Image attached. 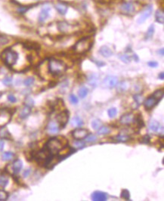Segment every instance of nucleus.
<instances>
[{
	"mask_svg": "<svg viewBox=\"0 0 164 201\" xmlns=\"http://www.w3.org/2000/svg\"><path fill=\"white\" fill-rule=\"evenodd\" d=\"M48 69L51 74L58 76L65 72L67 70V65L61 61L52 58L48 61Z\"/></svg>",
	"mask_w": 164,
	"mask_h": 201,
	"instance_id": "nucleus-1",
	"label": "nucleus"
},
{
	"mask_svg": "<svg viewBox=\"0 0 164 201\" xmlns=\"http://www.w3.org/2000/svg\"><path fill=\"white\" fill-rule=\"evenodd\" d=\"M45 147L53 155L58 154L64 148V144L58 138H52L47 141Z\"/></svg>",
	"mask_w": 164,
	"mask_h": 201,
	"instance_id": "nucleus-2",
	"label": "nucleus"
},
{
	"mask_svg": "<svg viewBox=\"0 0 164 201\" xmlns=\"http://www.w3.org/2000/svg\"><path fill=\"white\" fill-rule=\"evenodd\" d=\"M2 60L8 67H12L17 63L18 59V54L11 48L5 49L2 54Z\"/></svg>",
	"mask_w": 164,
	"mask_h": 201,
	"instance_id": "nucleus-3",
	"label": "nucleus"
},
{
	"mask_svg": "<svg viewBox=\"0 0 164 201\" xmlns=\"http://www.w3.org/2000/svg\"><path fill=\"white\" fill-rule=\"evenodd\" d=\"M92 44L93 42L89 40V38H82L74 45L73 50L78 54H83L90 49Z\"/></svg>",
	"mask_w": 164,
	"mask_h": 201,
	"instance_id": "nucleus-4",
	"label": "nucleus"
},
{
	"mask_svg": "<svg viewBox=\"0 0 164 201\" xmlns=\"http://www.w3.org/2000/svg\"><path fill=\"white\" fill-rule=\"evenodd\" d=\"M118 84V79L115 76H107L102 82V86L107 89H113L116 87Z\"/></svg>",
	"mask_w": 164,
	"mask_h": 201,
	"instance_id": "nucleus-5",
	"label": "nucleus"
},
{
	"mask_svg": "<svg viewBox=\"0 0 164 201\" xmlns=\"http://www.w3.org/2000/svg\"><path fill=\"white\" fill-rule=\"evenodd\" d=\"M69 114H70L69 111L67 110H65L64 111L61 112L60 114L57 116V122H58V125L60 126V129L61 128H64L65 125L67 124L68 120H69Z\"/></svg>",
	"mask_w": 164,
	"mask_h": 201,
	"instance_id": "nucleus-6",
	"label": "nucleus"
},
{
	"mask_svg": "<svg viewBox=\"0 0 164 201\" xmlns=\"http://www.w3.org/2000/svg\"><path fill=\"white\" fill-rule=\"evenodd\" d=\"M153 12V8L151 5H148L146 6L145 8L143 9L142 14H141L140 17L138 18V24H143L145 20L148 19L149 17L151 15Z\"/></svg>",
	"mask_w": 164,
	"mask_h": 201,
	"instance_id": "nucleus-7",
	"label": "nucleus"
},
{
	"mask_svg": "<svg viewBox=\"0 0 164 201\" xmlns=\"http://www.w3.org/2000/svg\"><path fill=\"white\" fill-rule=\"evenodd\" d=\"M73 137L76 140H82L88 136V130L82 128H77L72 132Z\"/></svg>",
	"mask_w": 164,
	"mask_h": 201,
	"instance_id": "nucleus-8",
	"label": "nucleus"
},
{
	"mask_svg": "<svg viewBox=\"0 0 164 201\" xmlns=\"http://www.w3.org/2000/svg\"><path fill=\"white\" fill-rule=\"evenodd\" d=\"M120 10L123 14H132L135 12V6L131 2H124L120 6Z\"/></svg>",
	"mask_w": 164,
	"mask_h": 201,
	"instance_id": "nucleus-9",
	"label": "nucleus"
},
{
	"mask_svg": "<svg viewBox=\"0 0 164 201\" xmlns=\"http://www.w3.org/2000/svg\"><path fill=\"white\" fill-rule=\"evenodd\" d=\"M108 194L103 191H94L91 195V198L93 201H106L108 200Z\"/></svg>",
	"mask_w": 164,
	"mask_h": 201,
	"instance_id": "nucleus-10",
	"label": "nucleus"
},
{
	"mask_svg": "<svg viewBox=\"0 0 164 201\" xmlns=\"http://www.w3.org/2000/svg\"><path fill=\"white\" fill-rule=\"evenodd\" d=\"M158 100H157L156 98H154V96H150V97H149L148 98H147V99L143 102V104H144V108H146L147 110H150L152 109L154 107H155V106L158 104Z\"/></svg>",
	"mask_w": 164,
	"mask_h": 201,
	"instance_id": "nucleus-11",
	"label": "nucleus"
},
{
	"mask_svg": "<svg viewBox=\"0 0 164 201\" xmlns=\"http://www.w3.org/2000/svg\"><path fill=\"white\" fill-rule=\"evenodd\" d=\"M47 130L49 133L56 134L60 130V126L58 125V122L50 121L47 125Z\"/></svg>",
	"mask_w": 164,
	"mask_h": 201,
	"instance_id": "nucleus-12",
	"label": "nucleus"
},
{
	"mask_svg": "<svg viewBox=\"0 0 164 201\" xmlns=\"http://www.w3.org/2000/svg\"><path fill=\"white\" fill-rule=\"evenodd\" d=\"M135 116L132 114H126L120 118V123L123 125H130L134 122Z\"/></svg>",
	"mask_w": 164,
	"mask_h": 201,
	"instance_id": "nucleus-13",
	"label": "nucleus"
},
{
	"mask_svg": "<svg viewBox=\"0 0 164 201\" xmlns=\"http://www.w3.org/2000/svg\"><path fill=\"white\" fill-rule=\"evenodd\" d=\"M72 26L67 21H59L58 23V29L62 33H67L71 30Z\"/></svg>",
	"mask_w": 164,
	"mask_h": 201,
	"instance_id": "nucleus-14",
	"label": "nucleus"
},
{
	"mask_svg": "<svg viewBox=\"0 0 164 201\" xmlns=\"http://www.w3.org/2000/svg\"><path fill=\"white\" fill-rule=\"evenodd\" d=\"M55 9H56L57 12H58L59 14L64 15V14L67 13V12L68 6L67 5L66 3H64V2H59L55 5Z\"/></svg>",
	"mask_w": 164,
	"mask_h": 201,
	"instance_id": "nucleus-15",
	"label": "nucleus"
},
{
	"mask_svg": "<svg viewBox=\"0 0 164 201\" xmlns=\"http://www.w3.org/2000/svg\"><path fill=\"white\" fill-rule=\"evenodd\" d=\"M49 10H50L49 8H44L41 10L39 15V21L40 23L44 22L48 18V17L49 16Z\"/></svg>",
	"mask_w": 164,
	"mask_h": 201,
	"instance_id": "nucleus-16",
	"label": "nucleus"
},
{
	"mask_svg": "<svg viewBox=\"0 0 164 201\" xmlns=\"http://www.w3.org/2000/svg\"><path fill=\"white\" fill-rule=\"evenodd\" d=\"M100 54L104 58H109L111 55H113V51L110 49L109 47L106 46H103L101 47L100 50H99Z\"/></svg>",
	"mask_w": 164,
	"mask_h": 201,
	"instance_id": "nucleus-17",
	"label": "nucleus"
},
{
	"mask_svg": "<svg viewBox=\"0 0 164 201\" xmlns=\"http://www.w3.org/2000/svg\"><path fill=\"white\" fill-rule=\"evenodd\" d=\"M22 168L23 163L20 159H16V160H14V163H12V170L14 172V173L17 174L20 172Z\"/></svg>",
	"mask_w": 164,
	"mask_h": 201,
	"instance_id": "nucleus-18",
	"label": "nucleus"
},
{
	"mask_svg": "<svg viewBox=\"0 0 164 201\" xmlns=\"http://www.w3.org/2000/svg\"><path fill=\"white\" fill-rule=\"evenodd\" d=\"M155 19H156L157 22H158L160 24H164V12L162 9H158L157 10L156 13H155Z\"/></svg>",
	"mask_w": 164,
	"mask_h": 201,
	"instance_id": "nucleus-19",
	"label": "nucleus"
},
{
	"mask_svg": "<svg viewBox=\"0 0 164 201\" xmlns=\"http://www.w3.org/2000/svg\"><path fill=\"white\" fill-rule=\"evenodd\" d=\"M30 113H31V108L27 107V106H25L22 109V110L20 111L19 117H20V118H21V119L24 120V119H26V118L28 117L29 116H30Z\"/></svg>",
	"mask_w": 164,
	"mask_h": 201,
	"instance_id": "nucleus-20",
	"label": "nucleus"
},
{
	"mask_svg": "<svg viewBox=\"0 0 164 201\" xmlns=\"http://www.w3.org/2000/svg\"><path fill=\"white\" fill-rule=\"evenodd\" d=\"M88 82L91 86L95 87V86H98V76H97L96 74H91L88 79Z\"/></svg>",
	"mask_w": 164,
	"mask_h": 201,
	"instance_id": "nucleus-21",
	"label": "nucleus"
},
{
	"mask_svg": "<svg viewBox=\"0 0 164 201\" xmlns=\"http://www.w3.org/2000/svg\"><path fill=\"white\" fill-rule=\"evenodd\" d=\"M24 48H26L27 49H35L38 50L39 49V46L38 44L36 43V42H27L25 43H24Z\"/></svg>",
	"mask_w": 164,
	"mask_h": 201,
	"instance_id": "nucleus-22",
	"label": "nucleus"
},
{
	"mask_svg": "<svg viewBox=\"0 0 164 201\" xmlns=\"http://www.w3.org/2000/svg\"><path fill=\"white\" fill-rule=\"evenodd\" d=\"M149 129L153 132H157L160 129V124L157 120H152L149 125Z\"/></svg>",
	"mask_w": 164,
	"mask_h": 201,
	"instance_id": "nucleus-23",
	"label": "nucleus"
},
{
	"mask_svg": "<svg viewBox=\"0 0 164 201\" xmlns=\"http://www.w3.org/2000/svg\"><path fill=\"white\" fill-rule=\"evenodd\" d=\"M0 137L2 138H7V139L11 138L10 132H8V130L5 126H2L0 129Z\"/></svg>",
	"mask_w": 164,
	"mask_h": 201,
	"instance_id": "nucleus-24",
	"label": "nucleus"
},
{
	"mask_svg": "<svg viewBox=\"0 0 164 201\" xmlns=\"http://www.w3.org/2000/svg\"><path fill=\"white\" fill-rule=\"evenodd\" d=\"M154 30H155V27H154V24H151L149 28H148V31H147L146 34H145V40H148L152 38V36H154Z\"/></svg>",
	"mask_w": 164,
	"mask_h": 201,
	"instance_id": "nucleus-25",
	"label": "nucleus"
},
{
	"mask_svg": "<svg viewBox=\"0 0 164 201\" xmlns=\"http://www.w3.org/2000/svg\"><path fill=\"white\" fill-rule=\"evenodd\" d=\"M71 125L73 126H82L83 125V121L79 117H74L71 120Z\"/></svg>",
	"mask_w": 164,
	"mask_h": 201,
	"instance_id": "nucleus-26",
	"label": "nucleus"
},
{
	"mask_svg": "<svg viewBox=\"0 0 164 201\" xmlns=\"http://www.w3.org/2000/svg\"><path fill=\"white\" fill-rule=\"evenodd\" d=\"M114 140L118 142H126L127 141L129 140V136H126V135H118V136H115L114 138Z\"/></svg>",
	"mask_w": 164,
	"mask_h": 201,
	"instance_id": "nucleus-27",
	"label": "nucleus"
},
{
	"mask_svg": "<svg viewBox=\"0 0 164 201\" xmlns=\"http://www.w3.org/2000/svg\"><path fill=\"white\" fill-rule=\"evenodd\" d=\"M110 132V129L108 126H101L98 129V134L99 136H105Z\"/></svg>",
	"mask_w": 164,
	"mask_h": 201,
	"instance_id": "nucleus-28",
	"label": "nucleus"
},
{
	"mask_svg": "<svg viewBox=\"0 0 164 201\" xmlns=\"http://www.w3.org/2000/svg\"><path fill=\"white\" fill-rule=\"evenodd\" d=\"M88 89H87L86 87H84V86H82V87L80 88L78 91V95L81 98H84L85 97L88 95Z\"/></svg>",
	"mask_w": 164,
	"mask_h": 201,
	"instance_id": "nucleus-29",
	"label": "nucleus"
},
{
	"mask_svg": "<svg viewBox=\"0 0 164 201\" xmlns=\"http://www.w3.org/2000/svg\"><path fill=\"white\" fill-rule=\"evenodd\" d=\"M13 157H14V153H12V152H5L2 154V159L5 160V161H9V160H11L13 158Z\"/></svg>",
	"mask_w": 164,
	"mask_h": 201,
	"instance_id": "nucleus-30",
	"label": "nucleus"
},
{
	"mask_svg": "<svg viewBox=\"0 0 164 201\" xmlns=\"http://www.w3.org/2000/svg\"><path fill=\"white\" fill-rule=\"evenodd\" d=\"M8 183V178L5 175H1L0 176V186L2 187H6V185Z\"/></svg>",
	"mask_w": 164,
	"mask_h": 201,
	"instance_id": "nucleus-31",
	"label": "nucleus"
},
{
	"mask_svg": "<svg viewBox=\"0 0 164 201\" xmlns=\"http://www.w3.org/2000/svg\"><path fill=\"white\" fill-rule=\"evenodd\" d=\"M153 96H154V98H156L157 100L160 101V100L163 98V89L157 90L156 92L154 93Z\"/></svg>",
	"mask_w": 164,
	"mask_h": 201,
	"instance_id": "nucleus-32",
	"label": "nucleus"
},
{
	"mask_svg": "<svg viewBox=\"0 0 164 201\" xmlns=\"http://www.w3.org/2000/svg\"><path fill=\"white\" fill-rule=\"evenodd\" d=\"M102 125V123L100 120H95L92 122V127L95 130H98Z\"/></svg>",
	"mask_w": 164,
	"mask_h": 201,
	"instance_id": "nucleus-33",
	"label": "nucleus"
},
{
	"mask_svg": "<svg viewBox=\"0 0 164 201\" xmlns=\"http://www.w3.org/2000/svg\"><path fill=\"white\" fill-rule=\"evenodd\" d=\"M134 121L136 122V124H137L138 128H142L144 125V121H143V120H142V118L141 116H138V117H135Z\"/></svg>",
	"mask_w": 164,
	"mask_h": 201,
	"instance_id": "nucleus-34",
	"label": "nucleus"
},
{
	"mask_svg": "<svg viewBox=\"0 0 164 201\" xmlns=\"http://www.w3.org/2000/svg\"><path fill=\"white\" fill-rule=\"evenodd\" d=\"M117 85H118V84H117ZM127 87H128V86H127V83H126V82H121L118 85L117 89H118V90L120 92H125V91L127 89Z\"/></svg>",
	"mask_w": 164,
	"mask_h": 201,
	"instance_id": "nucleus-35",
	"label": "nucleus"
},
{
	"mask_svg": "<svg viewBox=\"0 0 164 201\" xmlns=\"http://www.w3.org/2000/svg\"><path fill=\"white\" fill-rule=\"evenodd\" d=\"M108 116H109V117L114 118L116 117V114H117V110H116L115 108H110V109L108 110Z\"/></svg>",
	"mask_w": 164,
	"mask_h": 201,
	"instance_id": "nucleus-36",
	"label": "nucleus"
},
{
	"mask_svg": "<svg viewBox=\"0 0 164 201\" xmlns=\"http://www.w3.org/2000/svg\"><path fill=\"white\" fill-rule=\"evenodd\" d=\"M8 198V194L3 190H0V201L7 200Z\"/></svg>",
	"mask_w": 164,
	"mask_h": 201,
	"instance_id": "nucleus-37",
	"label": "nucleus"
},
{
	"mask_svg": "<svg viewBox=\"0 0 164 201\" xmlns=\"http://www.w3.org/2000/svg\"><path fill=\"white\" fill-rule=\"evenodd\" d=\"M34 82H35V79L33 77H28L24 80V84L26 86H30L34 83Z\"/></svg>",
	"mask_w": 164,
	"mask_h": 201,
	"instance_id": "nucleus-38",
	"label": "nucleus"
},
{
	"mask_svg": "<svg viewBox=\"0 0 164 201\" xmlns=\"http://www.w3.org/2000/svg\"><path fill=\"white\" fill-rule=\"evenodd\" d=\"M121 197L123 198V199L126 200H129V198H130V193L128 190H123L121 193Z\"/></svg>",
	"mask_w": 164,
	"mask_h": 201,
	"instance_id": "nucleus-39",
	"label": "nucleus"
},
{
	"mask_svg": "<svg viewBox=\"0 0 164 201\" xmlns=\"http://www.w3.org/2000/svg\"><path fill=\"white\" fill-rule=\"evenodd\" d=\"M2 83L4 84L5 86H11L12 83V78L10 77V76H7V77L4 78V79L2 80Z\"/></svg>",
	"mask_w": 164,
	"mask_h": 201,
	"instance_id": "nucleus-40",
	"label": "nucleus"
},
{
	"mask_svg": "<svg viewBox=\"0 0 164 201\" xmlns=\"http://www.w3.org/2000/svg\"><path fill=\"white\" fill-rule=\"evenodd\" d=\"M74 146L78 149H81V148L85 147V143L82 140H76V141L74 142Z\"/></svg>",
	"mask_w": 164,
	"mask_h": 201,
	"instance_id": "nucleus-41",
	"label": "nucleus"
},
{
	"mask_svg": "<svg viewBox=\"0 0 164 201\" xmlns=\"http://www.w3.org/2000/svg\"><path fill=\"white\" fill-rule=\"evenodd\" d=\"M133 98H134L135 102L138 104H141L143 103V97L141 95H135L133 96Z\"/></svg>",
	"mask_w": 164,
	"mask_h": 201,
	"instance_id": "nucleus-42",
	"label": "nucleus"
},
{
	"mask_svg": "<svg viewBox=\"0 0 164 201\" xmlns=\"http://www.w3.org/2000/svg\"><path fill=\"white\" fill-rule=\"evenodd\" d=\"M120 59L122 61H123L124 63H126V64H129L130 63L131 61V58L127 55H122L120 56Z\"/></svg>",
	"mask_w": 164,
	"mask_h": 201,
	"instance_id": "nucleus-43",
	"label": "nucleus"
},
{
	"mask_svg": "<svg viewBox=\"0 0 164 201\" xmlns=\"http://www.w3.org/2000/svg\"><path fill=\"white\" fill-rule=\"evenodd\" d=\"M86 141L89 142V143H92V142H95L97 141V137L94 135H90V136H86Z\"/></svg>",
	"mask_w": 164,
	"mask_h": 201,
	"instance_id": "nucleus-44",
	"label": "nucleus"
},
{
	"mask_svg": "<svg viewBox=\"0 0 164 201\" xmlns=\"http://www.w3.org/2000/svg\"><path fill=\"white\" fill-rule=\"evenodd\" d=\"M30 7H27V6H20L18 8V12L20 13V14H24L25 12H27L29 10Z\"/></svg>",
	"mask_w": 164,
	"mask_h": 201,
	"instance_id": "nucleus-45",
	"label": "nucleus"
},
{
	"mask_svg": "<svg viewBox=\"0 0 164 201\" xmlns=\"http://www.w3.org/2000/svg\"><path fill=\"white\" fill-rule=\"evenodd\" d=\"M24 102H25V105L30 107V108H32L34 105V101L31 98H27Z\"/></svg>",
	"mask_w": 164,
	"mask_h": 201,
	"instance_id": "nucleus-46",
	"label": "nucleus"
},
{
	"mask_svg": "<svg viewBox=\"0 0 164 201\" xmlns=\"http://www.w3.org/2000/svg\"><path fill=\"white\" fill-rule=\"evenodd\" d=\"M69 99H70V102H71L73 104H76L79 102L77 97H76L75 95H73V94H71V95H70V97H69Z\"/></svg>",
	"mask_w": 164,
	"mask_h": 201,
	"instance_id": "nucleus-47",
	"label": "nucleus"
},
{
	"mask_svg": "<svg viewBox=\"0 0 164 201\" xmlns=\"http://www.w3.org/2000/svg\"><path fill=\"white\" fill-rule=\"evenodd\" d=\"M8 39L7 36H0V45H5L8 42Z\"/></svg>",
	"mask_w": 164,
	"mask_h": 201,
	"instance_id": "nucleus-48",
	"label": "nucleus"
},
{
	"mask_svg": "<svg viewBox=\"0 0 164 201\" xmlns=\"http://www.w3.org/2000/svg\"><path fill=\"white\" fill-rule=\"evenodd\" d=\"M150 136H148V135H146V136H144V137L142 138V143L143 144H149V142H150Z\"/></svg>",
	"mask_w": 164,
	"mask_h": 201,
	"instance_id": "nucleus-49",
	"label": "nucleus"
},
{
	"mask_svg": "<svg viewBox=\"0 0 164 201\" xmlns=\"http://www.w3.org/2000/svg\"><path fill=\"white\" fill-rule=\"evenodd\" d=\"M8 100L10 102H12V103H14V102H16L17 101L16 98H15L14 95H9L8 96Z\"/></svg>",
	"mask_w": 164,
	"mask_h": 201,
	"instance_id": "nucleus-50",
	"label": "nucleus"
},
{
	"mask_svg": "<svg viewBox=\"0 0 164 201\" xmlns=\"http://www.w3.org/2000/svg\"><path fill=\"white\" fill-rule=\"evenodd\" d=\"M148 64L150 67H157L158 66V63L156 61H149L148 63Z\"/></svg>",
	"mask_w": 164,
	"mask_h": 201,
	"instance_id": "nucleus-51",
	"label": "nucleus"
},
{
	"mask_svg": "<svg viewBox=\"0 0 164 201\" xmlns=\"http://www.w3.org/2000/svg\"><path fill=\"white\" fill-rule=\"evenodd\" d=\"M30 169H27L24 172V173H23V176H24V178H27V177H28L29 175H30Z\"/></svg>",
	"mask_w": 164,
	"mask_h": 201,
	"instance_id": "nucleus-52",
	"label": "nucleus"
},
{
	"mask_svg": "<svg viewBox=\"0 0 164 201\" xmlns=\"http://www.w3.org/2000/svg\"><path fill=\"white\" fill-rule=\"evenodd\" d=\"M94 61L95 64L98 65V67H102V66H104V64H105V63H104V62L101 61Z\"/></svg>",
	"mask_w": 164,
	"mask_h": 201,
	"instance_id": "nucleus-53",
	"label": "nucleus"
},
{
	"mask_svg": "<svg viewBox=\"0 0 164 201\" xmlns=\"http://www.w3.org/2000/svg\"><path fill=\"white\" fill-rule=\"evenodd\" d=\"M4 145H5L4 141L2 139H0V151H2V150L4 149Z\"/></svg>",
	"mask_w": 164,
	"mask_h": 201,
	"instance_id": "nucleus-54",
	"label": "nucleus"
},
{
	"mask_svg": "<svg viewBox=\"0 0 164 201\" xmlns=\"http://www.w3.org/2000/svg\"><path fill=\"white\" fill-rule=\"evenodd\" d=\"M158 77H159V79H160L161 80H163L164 79V74H163V72H161L160 74H159V76H158Z\"/></svg>",
	"mask_w": 164,
	"mask_h": 201,
	"instance_id": "nucleus-55",
	"label": "nucleus"
},
{
	"mask_svg": "<svg viewBox=\"0 0 164 201\" xmlns=\"http://www.w3.org/2000/svg\"><path fill=\"white\" fill-rule=\"evenodd\" d=\"M158 53L160 55H162V56L163 55H164V50H163V48H160V49L158 51Z\"/></svg>",
	"mask_w": 164,
	"mask_h": 201,
	"instance_id": "nucleus-56",
	"label": "nucleus"
},
{
	"mask_svg": "<svg viewBox=\"0 0 164 201\" xmlns=\"http://www.w3.org/2000/svg\"><path fill=\"white\" fill-rule=\"evenodd\" d=\"M133 58H134L135 60L136 59V61H138V56H137V55H133Z\"/></svg>",
	"mask_w": 164,
	"mask_h": 201,
	"instance_id": "nucleus-57",
	"label": "nucleus"
},
{
	"mask_svg": "<svg viewBox=\"0 0 164 201\" xmlns=\"http://www.w3.org/2000/svg\"><path fill=\"white\" fill-rule=\"evenodd\" d=\"M2 92H0V98H1V96H2Z\"/></svg>",
	"mask_w": 164,
	"mask_h": 201,
	"instance_id": "nucleus-58",
	"label": "nucleus"
}]
</instances>
